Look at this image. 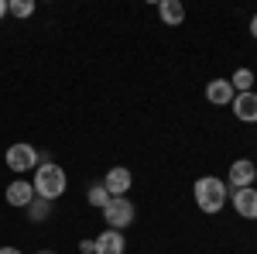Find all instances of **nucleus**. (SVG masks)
<instances>
[{
  "label": "nucleus",
  "mask_w": 257,
  "mask_h": 254,
  "mask_svg": "<svg viewBox=\"0 0 257 254\" xmlns=\"http://www.w3.org/2000/svg\"><path fill=\"white\" fill-rule=\"evenodd\" d=\"M31 186H35V196H38V199L55 203V199L69 189V176H65V168H62V165H55V161H41L38 168H35Z\"/></svg>",
  "instance_id": "f257e3e1"
},
{
  "label": "nucleus",
  "mask_w": 257,
  "mask_h": 254,
  "mask_svg": "<svg viewBox=\"0 0 257 254\" xmlns=\"http://www.w3.org/2000/svg\"><path fill=\"white\" fill-rule=\"evenodd\" d=\"M230 199H233V210H237L240 220H257V189H254V186H247V189H233Z\"/></svg>",
  "instance_id": "0eeeda50"
},
{
  "label": "nucleus",
  "mask_w": 257,
  "mask_h": 254,
  "mask_svg": "<svg viewBox=\"0 0 257 254\" xmlns=\"http://www.w3.org/2000/svg\"><path fill=\"white\" fill-rule=\"evenodd\" d=\"M233 117L243 120V124H257V93L250 90V93H237L233 97Z\"/></svg>",
  "instance_id": "1a4fd4ad"
},
{
  "label": "nucleus",
  "mask_w": 257,
  "mask_h": 254,
  "mask_svg": "<svg viewBox=\"0 0 257 254\" xmlns=\"http://www.w3.org/2000/svg\"><path fill=\"white\" fill-rule=\"evenodd\" d=\"M4 161H7V168L11 172H18V176H24V172H35L41 165V155L31 148V144H24V141H18V144H11L7 148V155H4Z\"/></svg>",
  "instance_id": "7ed1b4c3"
},
{
  "label": "nucleus",
  "mask_w": 257,
  "mask_h": 254,
  "mask_svg": "<svg viewBox=\"0 0 257 254\" xmlns=\"http://www.w3.org/2000/svg\"><path fill=\"white\" fill-rule=\"evenodd\" d=\"M48 210H52V203H48V199H38V196H35V199H31V206H28V213H31L35 223L48 220Z\"/></svg>",
  "instance_id": "4468645a"
},
{
  "label": "nucleus",
  "mask_w": 257,
  "mask_h": 254,
  "mask_svg": "<svg viewBox=\"0 0 257 254\" xmlns=\"http://www.w3.org/2000/svg\"><path fill=\"white\" fill-rule=\"evenodd\" d=\"M0 254H24L21 247H0Z\"/></svg>",
  "instance_id": "a211bd4d"
},
{
  "label": "nucleus",
  "mask_w": 257,
  "mask_h": 254,
  "mask_svg": "<svg viewBox=\"0 0 257 254\" xmlns=\"http://www.w3.org/2000/svg\"><path fill=\"white\" fill-rule=\"evenodd\" d=\"M254 189H257V172H254Z\"/></svg>",
  "instance_id": "412c9836"
},
{
  "label": "nucleus",
  "mask_w": 257,
  "mask_h": 254,
  "mask_svg": "<svg viewBox=\"0 0 257 254\" xmlns=\"http://www.w3.org/2000/svg\"><path fill=\"white\" fill-rule=\"evenodd\" d=\"M131 182H134V176H131V168H123V165H113V168L103 176V186H106L110 199H113V196H127L131 193Z\"/></svg>",
  "instance_id": "423d86ee"
},
{
  "label": "nucleus",
  "mask_w": 257,
  "mask_h": 254,
  "mask_svg": "<svg viewBox=\"0 0 257 254\" xmlns=\"http://www.w3.org/2000/svg\"><path fill=\"white\" fill-rule=\"evenodd\" d=\"M110 203V193H106V186L103 182H96V186H89V206H96V210H103Z\"/></svg>",
  "instance_id": "dca6fc26"
},
{
  "label": "nucleus",
  "mask_w": 257,
  "mask_h": 254,
  "mask_svg": "<svg viewBox=\"0 0 257 254\" xmlns=\"http://www.w3.org/2000/svg\"><path fill=\"white\" fill-rule=\"evenodd\" d=\"M254 172H257V165L250 158H237V161L230 165V172H226V186L247 189V186H254Z\"/></svg>",
  "instance_id": "39448f33"
},
{
  "label": "nucleus",
  "mask_w": 257,
  "mask_h": 254,
  "mask_svg": "<svg viewBox=\"0 0 257 254\" xmlns=\"http://www.w3.org/2000/svg\"><path fill=\"white\" fill-rule=\"evenodd\" d=\"M158 18L168 24V28H178L182 21H185V7L178 4V0H161L158 4Z\"/></svg>",
  "instance_id": "f8f14e48"
},
{
  "label": "nucleus",
  "mask_w": 257,
  "mask_h": 254,
  "mask_svg": "<svg viewBox=\"0 0 257 254\" xmlns=\"http://www.w3.org/2000/svg\"><path fill=\"white\" fill-rule=\"evenodd\" d=\"M134 203L127 199V196H113L106 206H103V220H106V227L110 230H123V227H131L134 223Z\"/></svg>",
  "instance_id": "20e7f679"
},
{
  "label": "nucleus",
  "mask_w": 257,
  "mask_h": 254,
  "mask_svg": "<svg viewBox=\"0 0 257 254\" xmlns=\"http://www.w3.org/2000/svg\"><path fill=\"white\" fill-rule=\"evenodd\" d=\"M38 254H55V251H38Z\"/></svg>",
  "instance_id": "4be33fe9"
},
{
  "label": "nucleus",
  "mask_w": 257,
  "mask_h": 254,
  "mask_svg": "<svg viewBox=\"0 0 257 254\" xmlns=\"http://www.w3.org/2000/svg\"><path fill=\"white\" fill-rule=\"evenodd\" d=\"M7 203L11 206H18V210H28L31 206V199H35V186L28 182V179H14L11 186H7Z\"/></svg>",
  "instance_id": "6e6552de"
},
{
  "label": "nucleus",
  "mask_w": 257,
  "mask_h": 254,
  "mask_svg": "<svg viewBox=\"0 0 257 254\" xmlns=\"http://www.w3.org/2000/svg\"><path fill=\"white\" fill-rule=\"evenodd\" d=\"M93 244H96V254H123V247H127L123 234L120 230H110V227L99 237H93Z\"/></svg>",
  "instance_id": "9b49d317"
},
{
  "label": "nucleus",
  "mask_w": 257,
  "mask_h": 254,
  "mask_svg": "<svg viewBox=\"0 0 257 254\" xmlns=\"http://www.w3.org/2000/svg\"><path fill=\"white\" fill-rule=\"evenodd\" d=\"M192 196H196V206L202 213H219L223 206H226V196H230V186L216 176H202L196 179V186H192Z\"/></svg>",
  "instance_id": "f03ea898"
},
{
  "label": "nucleus",
  "mask_w": 257,
  "mask_h": 254,
  "mask_svg": "<svg viewBox=\"0 0 257 254\" xmlns=\"http://www.w3.org/2000/svg\"><path fill=\"white\" fill-rule=\"evenodd\" d=\"M4 14H7V4H4V0H0V21H4Z\"/></svg>",
  "instance_id": "aec40b11"
},
{
  "label": "nucleus",
  "mask_w": 257,
  "mask_h": 254,
  "mask_svg": "<svg viewBox=\"0 0 257 254\" xmlns=\"http://www.w3.org/2000/svg\"><path fill=\"white\" fill-rule=\"evenodd\" d=\"M79 251L82 254H96V244H93V240H79Z\"/></svg>",
  "instance_id": "f3484780"
},
{
  "label": "nucleus",
  "mask_w": 257,
  "mask_h": 254,
  "mask_svg": "<svg viewBox=\"0 0 257 254\" xmlns=\"http://www.w3.org/2000/svg\"><path fill=\"white\" fill-rule=\"evenodd\" d=\"M230 86H233V93H250L254 90V72L250 69H237L230 76Z\"/></svg>",
  "instance_id": "ddd939ff"
},
{
  "label": "nucleus",
  "mask_w": 257,
  "mask_h": 254,
  "mask_svg": "<svg viewBox=\"0 0 257 254\" xmlns=\"http://www.w3.org/2000/svg\"><path fill=\"white\" fill-rule=\"evenodd\" d=\"M250 35H254V38H257V14H254V18H250Z\"/></svg>",
  "instance_id": "6ab92c4d"
},
{
  "label": "nucleus",
  "mask_w": 257,
  "mask_h": 254,
  "mask_svg": "<svg viewBox=\"0 0 257 254\" xmlns=\"http://www.w3.org/2000/svg\"><path fill=\"white\" fill-rule=\"evenodd\" d=\"M7 14H14V18H31V14H35V0H11V4H7Z\"/></svg>",
  "instance_id": "2eb2a0df"
},
{
  "label": "nucleus",
  "mask_w": 257,
  "mask_h": 254,
  "mask_svg": "<svg viewBox=\"0 0 257 254\" xmlns=\"http://www.w3.org/2000/svg\"><path fill=\"white\" fill-rule=\"evenodd\" d=\"M233 86H230V79H209L206 82V100L213 103V107H230L233 103Z\"/></svg>",
  "instance_id": "9d476101"
}]
</instances>
